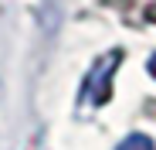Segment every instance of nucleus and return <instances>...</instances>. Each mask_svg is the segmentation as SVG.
<instances>
[{"instance_id":"nucleus-1","label":"nucleus","mask_w":156,"mask_h":150,"mask_svg":"<svg viewBox=\"0 0 156 150\" xmlns=\"http://www.w3.org/2000/svg\"><path fill=\"white\" fill-rule=\"evenodd\" d=\"M115 150H156V143H153V137H146V133H129Z\"/></svg>"},{"instance_id":"nucleus-2","label":"nucleus","mask_w":156,"mask_h":150,"mask_svg":"<svg viewBox=\"0 0 156 150\" xmlns=\"http://www.w3.org/2000/svg\"><path fill=\"white\" fill-rule=\"evenodd\" d=\"M146 68H149V75H153V79H156V55L149 58V65H146Z\"/></svg>"}]
</instances>
